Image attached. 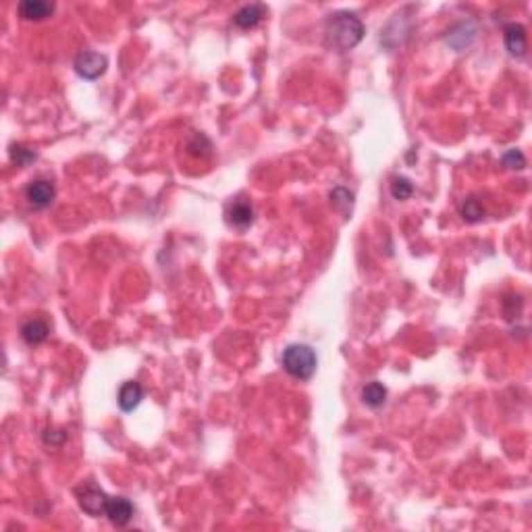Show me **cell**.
<instances>
[{
  "label": "cell",
  "instance_id": "obj_1",
  "mask_svg": "<svg viewBox=\"0 0 532 532\" xmlns=\"http://www.w3.org/2000/svg\"><path fill=\"white\" fill-rule=\"evenodd\" d=\"M364 23L358 15L347 12V10H339L333 12L327 23H325V37L327 44L339 52H347L354 46L360 44V40L364 37Z\"/></svg>",
  "mask_w": 532,
  "mask_h": 532
},
{
  "label": "cell",
  "instance_id": "obj_2",
  "mask_svg": "<svg viewBox=\"0 0 532 532\" xmlns=\"http://www.w3.org/2000/svg\"><path fill=\"white\" fill-rule=\"evenodd\" d=\"M316 354L310 345L304 343H293L283 352V368L300 381H308L312 379V375L316 372Z\"/></svg>",
  "mask_w": 532,
  "mask_h": 532
},
{
  "label": "cell",
  "instance_id": "obj_3",
  "mask_svg": "<svg viewBox=\"0 0 532 532\" xmlns=\"http://www.w3.org/2000/svg\"><path fill=\"white\" fill-rule=\"evenodd\" d=\"M75 71L79 77L83 79H98L106 67H108V58L100 52H92V50H85V52H79L75 56V62H73Z\"/></svg>",
  "mask_w": 532,
  "mask_h": 532
},
{
  "label": "cell",
  "instance_id": "obj_4",
  "mask_svg": "<svg viewBox=\"0 0 532 532\" xmlns=\"http://www.w3.org/2000/svg\"><path fill=\"white\" fill-rule=\"evenodd\" d=\"M77 497H79V508H81L85 514H89V516H94V518L106 516L108 495H106L104 491H100V489L87 485V487H83V489L79 491Z\"/></svg>",
  "mask_w": 532,
  "mask_h": 532
},
{
  "label": "cell",
  "instance_id": "obj_5",
  "mask_svg": "<svg viewBox=\"0 0 532 532\" xmlns=\"http://www.w3.org/2000/svg\"><path fill=\"white\" fill-rule=\"evenodd\" d=\"M54 185L46 179H35L25 189V196L33 208H48L54 200Z\"/></svg>",
  "mask_w": 532,
  "mask_h": 532
},
{
  "label": "cell",
  "instance_id": "obj_6",
  "mask_svg": "<svg viewBox=\"0 0 532 532\" xmlns=\"http://www.w3.org/2000/svg\"><path fill=\"white\" fill-rule=\"evenodd\" d=\"M506 48L512 56H524L526 54V27L520 23H508L504 29Z\"/></svg>",
  "mask_w": 532,
  "mask_h": 532
},
{
  "label": "cell",
  "instance_id": "obj_7",
  "mask_svg": "<svg viewBox=\"0 0 532 532\" xmlns=\"http://www.w3.org/2000/svg\"><path fill=\"white\" fill-rule=\"evenodd\" d=\"M106 516L114 526H125L133 518V506L125 497H108L106 504Z\"/></svg>",
  "mask_w": 532,
  "mask_h": 532
},
{
  "label": "cell",
  "instance_id": "obj_8",
  "mask_svg": "<svg viewBox=\"0 0 532 532\" xmlns=\"http://www.w3.org/2000/svg\"><path fill=\"white\" fill-rule=\"evenodd\" d=\"M264 15H266V6L264 4H246V6H241L235 12L233 21H235L237 27L250 29V27H256L264 19Z\"/></svg>",
  "mask_w": 532,
  "mask_h": 532
},
{
  "label": "cell",
  "instance_id": "obj_9",
  "mask_svg": "<svg viewBox=\"0 0 532 532\" xmlns=\"http://www.w3.org/2000/svg\"><path fill=\"white\" fill-rule=\"evenodd\" d=\"M252 221H254V208H252L250 202L239 200V202L229 206V210H227V223L229 225H233L237 229H246V227L252 225Z\"/></svg>",
  "mask_w": 532,
  "mask_h": 532
},
{
  "label": "cell",
  "instance_id": "obj_10",
  "mask_svg": "<svg viewBox=\"0 0 532 532\" xmlns=\"http://www.w3.org/2000/svg\"><path fill=\"white\" fill-rule=\"evenodd\" d=\"M141 397H144L141 385L135 383V381H127V383L121 387V391H119V408H121L123 412H133V410L139 406Z\"/></svg>",
  "mask_w": 532,
  "mask_h": 532
},
{
  "label": "cell",
  "instance_id": "obj_11",
  "mask_svg": "<svg viewBox=\"0 0 532 532\" xmlns=\"http://www.w3.org/2000/svg\"><path fill=\"white\" fill-rule=\"evenodd\" d=\"M52 10H54V4L46 2V0H23L19 4V15L23 19H29V21L46 19V17L52 15Z\"/></svg>",
  "mask_w": 532,
  "mask_h": 532
},
{
  "label": "cell",
  "instance_id": "obj_12",
  "mask_svg": "<svg viewBox=\"0 0 532 532\" xmlns=\"http://www.w3.org/2000/svg\"><path fill=\"white\" fill-rule=\"evenodd\" d=\"M21 337L29 343V345H37L48 337V325L42 318H31L21 327Z\"/></svg>",
  "mask_w": 532,
  "mask_h": 532
},
{
  "label": "cell",
  "instance_id": "obj_13",
  "mask_svg": "<svg viewBox=\"0 0 532 532\" xmlns=\"http://www.w3.org/2000/svg\"><path fill=\"white\" fill-rule=\"evenodd\" d=\"M362 402H364L368 408H372V410L381 408V406L387 402V389L383 387V383H379V381L368 383V385L362 389Z\"/></svg>",
  "mask_w": 532,
  "mask_h": 532
},
{
  "label": "cell",
  "instance_id": "obj_14",
  "mask_svg": "<svg viewBox=\"0 0 532 532\" xmlns=\"http://www.w3.org/2000/svg\"><path fill=\"white\" fill-rule=\"evenodd\" d=\"M460 212H462V218L468 221V223H479V221L485 218V206H483V202H481L479 198H474V196L468 198V200H464Z\"/></svg>",
  "mask_w": 532,
  "mask_h": 532
},
{
  "label": "cell",
  "instance_id": "obj_15",
  "mask_svg": "<svg viewBox=\"0 0 532 532\" xmlns=\"http://www.w3.org/2000/svg\"><path fill=\"white\" fill-rule=\"evenodd\" d=\"M331 204L337 210H341L343 214H350L352 208H354V194L350 189H345V187H335L331 191Z\"/></svg>",
  "mask_w": 532,
  "mask_h": 532
},
{
  "label": "cell",
  "instance_id": "obj_16",
  "mask_svg": "<svg viewBox=\"0 0 532 532\" xmlns=\"http://www.w3.org/2000/svg\"><path fill=\"white\" fill-rule=\"evenodd\" d=\"M10 158H12V162H17L21 166H27L37 158V154L31 148L23 146V144H12L10 146Z\"/></svg>",
  "mask_w": 532,
  "mask_h": 532
},
{
  "label": "cell",
  "instance_id": "obj_17",
  "mask_svg": "<svg viewBox=\"0 0 532 532\" xmlns=\"http://www.w3.org/2000/svg\"><path fill=\"white\" fill-rule=\"evenodd\" d=\"M412 191H414V185H412V181H410L408 177H395V179H393V183H391V196H393L395 200L404 202V200H408V198L412 196Z\"/></svg>",
  "mask_w": 532,
  "mask_h": 532
},
{
  "label": "cell",
  "instance_id": "obj_18",
  "mask_svg": "<svg viewBox=\"0 0 532 532\" xmlns=\"http://www.w3.org/2000/svg\"><path fill=\"white\" fill-rule=\"evenodd\" d=\"M504 164L510 166V169H524L526 166V158L520 150L512 148L504 154Z\"/></svg>",
  "mask_w": 532,
  "mask_h": 532
},
{
  "label": "cell",
  "instance_id": "obj_19",
  "mask_svg": "<svg viewBox=\"0 0 532 532\" xmlns=\"http://www.w3.org/2000/svg\"><path fill=\"white\" fill-rule=\"evenodd\" d=\"M44 441L50 443V445H60V443L67 441V433H62V431H46L44 433Z\"/></svg>",
  "mask_w": 532,
  "mask_h": 532
}]
</instances>
